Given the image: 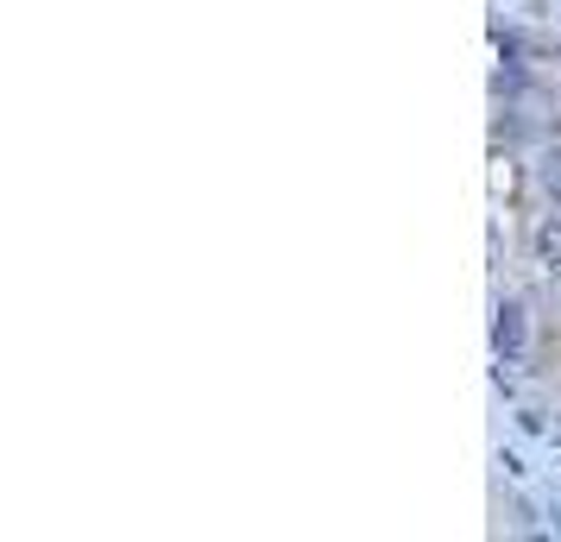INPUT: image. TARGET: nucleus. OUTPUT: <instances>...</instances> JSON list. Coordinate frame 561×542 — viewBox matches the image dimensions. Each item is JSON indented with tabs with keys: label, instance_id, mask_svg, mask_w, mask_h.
I'll list each match as a JSON object with an SVG mask.
<instances>
[{
	"label": "nucleus",
	"instance_id": "nucleus-3",
	"mask_svg": "<svg viewBox=\"0 0 561 542\" xmlns=\"http://www.w3.org/2000/svg\"><path fill=\"white\" fill-rule=\"evenodd\" d=\"M492 89H499V95H524V89H530L524 57H505V64H499V77H492Z\"/></svg>",
	"mask_w": 561,
	"mask_h": 542
},
{
	"label": "nucleus",
	"instance_id": "nucleus-4",
	"mask_svg": "<svg viewBox=\"0 0 561 542\" xmlns=\"http://www.w3.org/2000/svg\"><path fill=\"white\" fill-rule=\"evenodd\" d=\"M536 183H542L549 196H561V146H556V152H542V164H536Z\"/></svg>",
	"mask_w": 561,
	"mask_h": 542
},
{
	"label": "nucleus",
	"instance_id": "nucleus-1",
	"mask_svg": "<svg viewBox=\"0 0 561 542\" xmlns=\"http://www.w3.org/2000/svg\"><path fill=\"white\" fill-rule=\"evenodd\" d=\"M524 347H530V315H524L517 297H505V303L492 310V354H499V366H517Z\"/></svg>",
	"mask_w": 561,
	"mask_h": 542
},
{
	"label": "nucleus",
	"instance_id": "nucleus-5",
	"mask_svg": "<svg viewBox=\"0 0 561 542\" xmlns=\"http://www.w3.org/2000/svg\"><path fill=\"white\" fill-rule=\"evenodd\" d=\"M556 297H561V285H556Z\"/></svg>",
	"mask_w": 561,
	"mask_h": 542
},
{
	"label": "nucleus",
	"instance_id": "nucleus-2",
	"mask_svg": "<svg viewBox=\"0 0 561 542\" xmlns=\"http://www.w3.org/2000/svg\"><path fill=\"white\" fill-rule=\"evenodd\" d=\"M536 258H542V265L561 278V215H549V221L536 228Z\"/></svg>",
	"mask_w": 561,
	"mask_h": 542
}]
</instances>
